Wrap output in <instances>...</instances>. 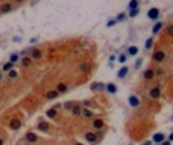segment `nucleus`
<instances>
[{"label": "nucleus", "mask_w": 173, "mask_h": 145, "mask_svg": "<svg viewBox=\"0 0 173 145\" xmlns=\"http://www.w3.org/2000/svg\"><path fill=\"white\" fill-rule=\"evenodd\" d=\"M100 136H102V130H93V131H87V133H84L85 141L90 142V144H97L100 141Z\"/></svg>", "instance_id": "obj_1"}, {"label": "nucleus", "mask_w": 173, "mask_h": 145, "mask_svg": "<svg viewBox=\"0 0 173 145\" xmlns=\"http://www.w3.org/2000/svg\"><path fill=\"white\" fill-rule=\"evenodd\" d=\"M147 97L150 100H153V101H158L159 98H161V85L155 83L153 86H150L149 91H147Z\"/></svg>", "instance_id": "obj_2"}, {"label": "nucleus", "mask_w": 173, "mask_h": 145, "mask_svg": "<svg viewBox=\"0 0 173 145\" xmlns=\"http://www.w3.org/2000/svg\"><path fill=\"white\" fill-rule=\"evenodd\" d=\"M152 61H153L155 63H161V62H164V61H166V51H164L163 48L155 50V51H153V55H152Z\"/></svg>", "instance_id": "obj_3"}, {"label": "nucleus", "mask_w": 173, "mask_h": 145, "mask_svg": "<svg viewBox=\"0 0 173 145\" xmlns=\"http://www.w3.org/2000/svg\"><path fill=\"white\" fill-rule=\"evenodd\" d=\"M155 77H156V73H155V68H153V67H147V68L143 71V79H144V82H152Z\"/></svg>", "instance_id": "obj_4"}, {"label": "nucleus", "mask_w": 173, "mask_h": 145, "mask_svg": "<svg viewBox=\"0 0 173 145\" xmlns=\"http://www.w3.org/2000/svg\"><path fill=\"white\" fill-rule=\"evenodd\" d=\"M21 124H23V121L18 120V118H11V120L8 121V127L11 130H20L21 128Z\"/></svg>", "instance_id": "obj_5"}, {"label": "nucleus", "mask_w": 173, "mask_h": 145, "mask_svg": "<svg viewBox=\"0 0 173 145\" xmlns=\"http://www.w3.org/2000/svg\"><path fill=\"white\" fill-rule=\"evenodd\" d=\"M91 68H93V65H91V62H88V61H85V62H82V63H79V67H77L79 73H82V74H88V73H91Z\"/></svg>", "instance_id": "obj_6"}, {"label": "nucleus", "mask_w": 173, "mask_h": 145, "mask_svg": "<svg viewBox=\"0 0 173 145\" xmlns=\"http://www.w3.org/2000/svg\"><path fill=\"white\" fill-rule=\"evenodd\" d=\"M24 139H26V142H29V144H36L38 142V135L35 133V131L29 130V131H26Z\"/></svg>", "instance_id": "obj_7"}, {"label": "nucleus", "mask_w": 173, "mask_h": 145, "mask_svg": "<svg viewBox=\"0 0 173 145\" xmlns=\"http://www.w3.org/2000/svg\"><path fill=\"white\" fill-rule=\"evenodd\" d=\"M91 127L94 128V130H102V128L105 127V121L102 120V118H93Z\"/></svg>", "instance_id": "obj_8"}, {"label": "nucleus", "mask_w": 173, "mask_h": 145, "mask_svg": "<svg viewBox=\"0 0 173 145\" xmlns=\"http://www.w3.org/2000/svg\"><path fill=\"white\" fill-rule=\"evenodd\" d=\"M31 58L34 61H39L43 58V51L41 48H36V47H31Z\"/></svg>", "instance_id": "obj_9"}, {"label": "nucleus", "mask_w": 173, "mask_h": 145, "mask_svg": "<svg viewBox=\"0 0 173 145\" xmlns=\"http://www.w3.org/2000/svg\"><path fill=\"white\" fill-rule=\"evenodd\" d=\"M159 14H161V11H159L158 8H150L147 11V18L149 20H158L159 18Z\"/></svg>", "instance_id": "obj_10"}, {"label": "nucleus", "mask_w": 173, "mask_h": 145, "mask_svg": "<svg viewBox=\"0 0 173 145\" xmlns=\"http://www.w3.org/2000/svg\"><path fill=\"white\" fill-rule=\"evenodd\" d=\"M36 130L38 131H43V133H47V131L50 130V126L47 121H43V120H39L38 124H36Z\"/></svg>", "instance_id": "obj_11"}, {"label": "nucleus", "mask_w": 173, "mask_h": 145, "mask_svg": "<svg viewBox=\"0 0 173 145\" xmlns=\"http://www.w3.org/2000/svg\"><path fill=\"white\" fill-rule=\"evenodd\" d=\"M32 63H34V59H32L31 56H23V58H20V65H21V68H29Z\"/></svg>", "instance_id": "obj_12"}, {"label": "nucleus", "mask_w": 173, "mask_h": 145, "mask_svg": "<svg viewBox=\"0 0 173 145\" xmlns=\"http://www.w3.org/2000/svg\"><path fill=\"white\" fill-rule=\"evenodd\" d=\"M59 95H61V94H59L56 89H50V91H47L46 94H44V98H46V100H56Z\"/></svg>", "instance_id": "obj_13"}, {"label": "nucleus", "mask_w": 173, "mask_h": 145, "mask_svg": "<svg viewBox=\"0 0 173 145\" xmlns=\"http://www.w3.org/2000/svg\"><path fill=\"white\" fill-rule=\"evenodd\" d=\"M128 101H129V106H131V107H138L140 104H141V100H140L135 94H132V95L129 97Z\"/></svg>", "instance_id": "obj_14"}, {"label": "nucleus", "mask_w": 173, "mask_h": 145, "mask_svg": "<svg viewBox=\"0 0 173 145\" xmlns=\"http://www.w3.org/2000/svg\"><path fill=\"white\" fill-rule=\"evenodd\" d=\"M14 11V5H11V3H3V5H0V14H9V12Z\"/></svg>", "instance_id": "obj_15"}, {"label": "nucleus", "mask_w": 173, "mask_h": 145, "mask_svg": "<svg viewBox=\"0 0 173 145\" xmlns=\"http://www.w3.org/2000/svg\"><path fill=\"white\" fill-rule=\"evenodd\" d=\"M164 21H156L155 24H153V27H152V35H158L159 32L163 30V27H164Z\"/></svg>", "instance_id": "obj_16"}, {"label": "nucleus", "mask_w": 173, "mask_h": 145, "mask_svg": "<svg viewBox=\"0 0 173 145\" xmlns=\"http://www.w3.org/2000/svg\"><path fill=\"white\" fill-rule=\"evenodd\" d=\"M90 89L93 92H97V91H105V83H100V82H93L90 85Z\"/></svg>", "instance_id": "obj_17"}, {"label": "nucleus", "mask_w": 173, "mask_h": 145, "mask_svg": "<svg viewBox=\"0 0 173 145\" xmlns=\"http://www.w3.org/2000/svg\"><path fill=\"white\" fill-rule=\"evenodd\" d=\"M82 107H84V106H82L81 103H76L74 106H73V109L70 110L72 115H73V116H81V113H82Z\"/></svg>", "instance_id": "obj_18"}, {"label": "nucleus", "mask_w": 173, "mask_h": 145, "mask_svg": "<svg viewBox=\"0 0 173 145\" xmlns=\"http://www.w3.org/2000/svg\"><path fill=\"white\" fill-rule=\"evenodd\" d=\"M81 116H84L85 120H93V118H94V113H93V110H90L88 107H82Z\"/></svg>", "instance_id": "obj_19"}, {"label": "nucleus", "mask_w": 173, "mask_h": 145, "mask_svg": "<svg viewBox=\"0 0 173 145\" xmlns=\"http://www.w3.org/2000/svg\"><path fill=\"white\" fill-rule=\"evenodd\" d=\"M59 94H65V92L69 91V85L67 83H64V82H59L58 85H56V88H55Z\"/></svg>", "instance_id": "obj_20"}, {"label": "nucleus", "mask_w": 173, "mask_h": 145, "mask_svg": "<svg viewBox=\"0 0 173 145\" xmlns=\"http://www.w3.org/2000/svg\"><path fill=\"white\" fill-rule=\"evenodd\" d=\"M163 141H166V135L164 133H155L152 136V142H155V144H161Z\"/></svg>", "instance_id": "obj_21"}, {"label": "nucleus", "mask_w": 173, "mask_h": 145, "mask_svg": "<svg viewBox=\"0 0 173 145\" xmlns=\"http://www.w3.org/2000/svg\"><path fill=\"white\" fill-rule=\"evenodd\" d=\"M46 116L50 118V120H55V118L58 116V110H56L55 107H50V109L46 110Z\"/></svg>", "instance_id": "obj_22"}, {"label": "nucleus", "mask_w": 173, "mask_h": 145, "mask_svg": "<svg viewBox=\"0 0 173 145\" xmlns=\"http://www.w3.org/2000/svg\"><path fill=\"white\" fill-rule=\"evenodd\" d=\"M105 89H106V92H108V94H111V95H114L115 92H117L115 83H106V85H105Z\"/></svg>", "instance_id": "obj_23"}, {"label": "nucleus", "mask_w": 173, "mask_h": 145, "mask_svg": "<svg viewBox=\"0 0 173 145\" xmlns=\"http://www.w3.org/2000/svg\"><path fill=\"white\" fill-rule=\"evenodd\" d=\"M128 73H129V68L128 67H122L120 70H118V73H117V77L118 79H125L128 76Z\"/></svg>", "instance_id": "obj_24"}, {"label": "nucleus", "mask_w": 173, "mask_h": 145, "mask_svg": "<svg viewBox=\"0 0 173 145\" xmlns=\"http://www.w3.org/2000/svg\"><path fill=\"white\" fill-rule=\"evenodd\" d=\"M138 55V47L137 45H131L128 48V56H137Z\"/></svg>", "instance_id": "obj_25"}, {"label": "nucleus", "mask_w": 173, "mask_h": 145, "mask_svg": "<svg viewBox=\"0 0 173 145\" xmlns=\"http://www.w3.org/2000/svg\"><path fill=\"white\" fill-rule=\"evenodd\" d=\"M14 65L15 63H12V62H6V63H3V67H2V71H5V73H8V71H11V70H14Z\"/></svg>", "instance_id": "obj_26"}, {"label": "nucleus", "mask_w": 173, "mask_h": 145, "mask_svg": "<svg viewBox=\"0 0 173 145\" xmlns=\"http://www.w3.org/2000/svg\"><path fill=\"white\" fill-rule=\"evenodd\" d=\"M153 45V36H149L147 39H146V43H144V50H150Z\"/></svg>", "instance_id": "obj_27"}, {"label": "nucleus", "mask_w": 173, "mask_h": 145, "mask_svg": "<svg viewBox=\"0 0 173 145\" xmlns=\"http://www.w3.org/2000/svg\"><path fill=\"white\" fill-rule=\"evenodd\" d=\"M135 8H140V0H131V2L128 3V11L135 9Z\"/></svg>", "instance_id": "obj_28"}, {"label": "nucleus", "mask_w": 173, "mask_h": 145, "mask_svg": "<svg viewBox=\"0 0 173 145\" xmlns=\"http://www.w3.org/2000/svg\"><path fill=\"white\" fill-rule=\"evenodd\" d=\"M74 104H76V101H65L64 104H62V107H64V110H72L73 109V106H74Z\"/></svg>", "instance_id": "obj_29"}, {"label": "nucleus", "mask_w": 173, "mask_h": 145, "mask_svg": "<svg viewBox=\"0 0 173 145\" xmlns=\"http://www.w3.org/2000/svg\"><path fill=\"white\" fill-rule=\"evenodd\" d=\"M138 14H140V8H135V9H129V12H128V17H131V18H135Z\"/></svg>", "instance_id": "obj_30"}, {"label": "nucleus", "mask_w": 173, "mask_h": 145, "mask_svg": "<svg viewBox=\"0 0 173 145\" xmlns=\"http://www.w3.org/2000/svg\"><path fill=\"white\" fill-rule=\"evenodd\" d=\"M20 61V53H12L11 56H9V62H12V63H15V62H18Z\"/></svg>", "instance_id": "obj_31"}, {"label": "nucleus", "mask_w": 173, "mask_h": 145, "mask_svg": "<svg viewBox=\"0 0 173 145\" xmlns=\"http://www.w3.org/2000/svg\"><path fill=\"white\" fill-rule=\"evenodd\" d=\"M6 74H8V77H9V79H12V80H14V79H17V77H18V73H17L15 70H11V71H8Z\"/></svg>", "instance_id": "obj_32"}, {"label": "nucleus", "mask_w": 173, "mask_h": 145, "mask_svg": "<svg viewBox=\"0 0 173 145\" xmlns=\"http://www.w3.org/2000/svg\"><path fill=\"white\" fill-rule=\"evenodd\" d=\"M126 18H128V14H126V12H122V14H118V15H117L115 20H117V23H118V21H125Z\"/></svg>", "instance_id": "obj_33"}, {"label": "nucleus", "mask_w": 173, "mask_h": 145, "mask_svg": "<svg viewBox=\"0 0 173 145\" xmlns=\"http://www.w3.org/2000/svg\"><path fill=\"white\" fill-rule=\"evenodd\" d=\"M126 61H128V53H122L118 56V62L120 63H126Z\"/></svg>", "instance_id": "obj_34"}, {"label": "nucleus", "mask_w": 173, "mask_h": 145, "mask_svg": "<svg viewBox=\"0 0 173 145\" xmlns=\"http://www.w3.org/2000/svg\"><path fill=\"white\" fill-rule=\"evenodd\" d=\"M167 36H170V38H173V24H169L167 26Z\"/></svg>", "instance_id": "obj_35"}, {"label": "nucleus", "mask_w": 173, "mask_h": 145, "mask_svg": "<svg viewBox=\"0 0 173 145\" xmlns=\"http://www.w3.org/2000/svg\"><path fill=\"white\" fill-rule=\"evenodd\" d=\"M155 73H156V77H163L164 76V70L163 68H155Z\"/></svg>", "instance_id": "obj_36"}, {"label": "nucleus", "mask_w": 173, "mask_h": 145, "mask_svg": "<svg viewBox=\"0 0 173 145\" xmlns=\"http://www.w3.org/2000/svg\"><path fill=\"white\" fill-rule=\"evenodd\" d=\"M115 24H117V20L114 18V20H109V21H108V24H106V26H108V27H112V26H115Z\"/></svg>", "instance_id": "obj_37"}, {"label": "nucleus", "mask_w": 173, "mask_h": 145, "mask_svg": "<svg viewBox=\"0 0 173 145\" xmlns=\"http://www.w3.org/2000/svg\"><path fill=\"white\" fill-rule=\"evenodd\" d=\"M141 61H143V59H137V61H135V68H137V70L141 67Z\"/></svg>", "instance_id": "obj_38"}, {"label": "nucleus", "mask_w": 173, "mask_h": 145, "mask_svg": "<svg viewBox=\"0 0 173 145\" xmlns=\"http://www.w3.org/2000/svg\"><path fill=\"white\" fill-rule=\"evenodd\" d=\"M12 41H14V43H20L21 38H20V36H14V38H12Z\"/></svg>", "instance_id": "obj_39"}, {"label": "nucleus", "mask_w": 173, "mask_h": 145, "mask_svg": "<svg viewBox=\"0 0 173 145\" xmlns=\"http://www.w3.org/2000/svg\"><path fill=\"white\" fill-rule=\"evenodd\" d=\"M159 145H172V142H170V141L167 139V141H163V142L159 144Z\"/></svg>", "instance_id": "obj_40"}, {"label": "nucleus", "mask_w": 173, "mask_h": 145, "mask_svg": "<svg viewBox=\"0 0 173 145\" xmlns=\"http://www.w3.org/2000/svg\"><path fill=\"white\" fill-rule=\"evenodd\" d=\"M152 144H153L152 141H144V142H143L141 145H152Z\"/></svg>", "instance_id": "obj_41"}, {"label": "nucleus", "mask_w": 173, "mask_h": 145, "mask_svg": "<svg viewBox=\"0 0 173 145\" xmlns=\"http://www.w3.org/2000/svg\"><path fill=\"white\" fill-rule=\"evenodd\" d=\"M169 141H170V142H173V131H172V133L169 135Z\"/></svg>", "instance_id": "obj_42"}, {"label": "nucleus", "mask_w": 173, "mask_h": 145, "mask_svg": "<svg viewBox=\"0 0 173 145\" xmlns=\"http://www.w3.org/2000/svg\"><path fill=\"white\" fill-rule=\"evenodd\" d=\"M0 145H5V139L3 138H0Z\"/></svg>", "instance_id": "obj_43"}, {"label": "nucleus", "mask_w": 173, "mask_h": 145, "mask_svg": "<svg viewBox=\"0 0 173 145\" xmlns=\"http://www.w3.org/2000/svg\"><path fill=\"white\" fill-rule=\"evenodd\" d=\"M15 2H17V3L20 5V3H24V0H15Z\"/></svg>", "instance_id": "obj_44"}, {"label": "nucleus", "mask_w": 173, "mask_h": 145, "mask_svg": "<svg viewBox=\"0 0 173 145\" xmlns=\"http://www.w3.org/2000/svg\"><path fill=\"white\" fill-rule=\"evenodd\" d=\"M0 80H2V74H0Z\"/></svg>", "instance_id": "obj_45"}, {"label": "nucleus", "mask_w": 173, "mask_h": 145, "mask_svg": "<svg viewBox=\"0 0 173 145\" xmlns=\"http://www.w3.org/2000/svg\"><path fill=\"white\" fill-rule=\"evenodd\" d=\"M76 145H82V144H76Z\"/></svg>", "instance_id": "obj_46"}, {"label": "nucleus", "mask_w": 173, "mask_h": 145, "mask_svg": "<svg viewBox=\"0 0 173 145\" xmlns=\"http://www.w3.org/2000/svg\"><path fill=\"white\" fill-rule=\"evenodd\" d=\"M0 74H2V70H0Z\"/></svg>", "instance_id": "obj_47"}, {"label": "nucleus", "mask_w": 173, "mask_h": 145, "mask_svg": "<svg viewBox=\"0 0 173 145\" xmlns=\"http://www.w3.org/2000/svg\"><path fill=\"white\" fill-rule=\"evenodd\" d=\"M172 121H173V116H172Z\"/></svg>", "instance_id": "obj_48"}, {"label": "nucleus", "mask_w": 173, "mask_h": 145, "mask_svg": "<svg viewBox=\"0 0 173 145\" xmlns=\"http://www.w3.org/2000/svg\"><path fill=\"white\" fill-rule=\"evenodd\" d=\"M158 145H159V144H158Z\"/></svg>", "instance_id": "obj_49"}]
</instances>
